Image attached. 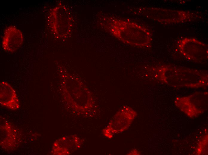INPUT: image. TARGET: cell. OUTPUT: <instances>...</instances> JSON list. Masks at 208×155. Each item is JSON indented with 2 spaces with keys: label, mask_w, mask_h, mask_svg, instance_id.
<instances>
[{
  "label": "cell",
  "mask_w": 208,
  "mask_h": 155,
  "mask_svg": "<svg viewBox=\"0 0 208 155\" xmlns=\"http://www.w3.org/2000/svg\"><path fill=\"white\" fill-rule=\"evenodd\" d=\"M159 81L172 85L199 87L207 85L208 74L204 71L191 69H160L155 73Z\"/></svg>",
  "instance_id": "6da1fadb"
},
{
  "label": "cell",
  "mask_w": 208,
  "mask_h": 155,
  "mask_svg": "<svg viewBox=\"0 0 208 155\" xmlns=\"http://www.w3.org/2000/svg\"><path fill=\"white\" fill-rule=\"evenodd\" d=\"M67 10L62 6L57 7L50 12L48 23L54 35L59 37L66 35L68 30V16Z\"/></svg>",
  "instance_id": "7a4b0ae2"
},
{
  "label": "cell",
  "mask_w": 208,
  "mask_h": 155,
  "mask_svg": "<svg viewBox=\"0 0 208 155\" xmlns=\"http://www.w3.org/2000/svg\"><path fill=\"white\" fill-rule=\"evenodd\" d=\"M23 41L22 32L15 27L10 26L5 29L2 42V48L5 51L14 52L20 47Z\"/></svg>",
  "instance_id": "3957f363"
},
{
  "label": "cell",
  "mask_w": 208,
  "mask_h": 155,
  "mask_svg": "<svg viewBox=\"0 0 208 155\" xmlns=\"http://www.w3.org/2000/svg\"><path fill=\"white\" fill-rule=\"evenodd\" d=\"M0 103L1 105L11 110H15L20 107V103L16 92L7 82L0 83Z\"/></svg>",
  "instance_id": "277c9868"
},
{
  "label": "cell",
  "mask_w": 208,
  "mask_h": 155,
  "mask_svg": "<svg viewBox=\"0 0 208 155\" xmlns=\"http://www.w3.org/2000/svg\"><path fill=\"white\" fill-rule=\"evenodd\" d=\"M16 130L6 121L0 125V145L1 147L9 151L16 146L17 137Z\"/></svg>",
  "instance_id": "5b68a950"
}]
</instances>
